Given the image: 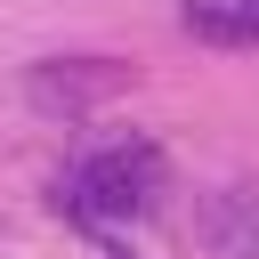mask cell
<instances>
[{
	"label": "cell",
	"mask_w": 259,
	"mask_h": 259,
	"mask_svg": "<svg viewBox=\"0 0 259 259\" xmlns=\"http://www.w3.org/2000/svg\"><path fill=\"white\" fill-rule=\"evenodd\" d=\"M162 178H170V162H162L154 138H113V146L81 154V162L57 178V210H65L73 227L113 235V227H138V219L154 210Z\"/></svg>",
	"instance_id": "cell-1"
},
{
	"label": "cell",
	"mask_w": 259,
	"mask_h": 259,
	"mask_svg": "<svg viewBox=\"0 0 259 259\" xmlns=\"http://www.w3.org/2000/svg\"><path fill=\"white\" fill-rule=\"evenodd\" d=\"M24 89L49 113H89V105H105V97L130 89V65H113V57H49V65L24 73Z\"/></svg>",
	"instance_id": "cell-2"
},
{
	"label": "cell",
	"mask_w": 259,
	"mask_h": 259,
	"mask_svg": "<svg viewBox=\"0 0 259 259\" xmlns=\"http://www.w3.org/2000/svg\"><path fill=\"white\" fill-rule=\"evenodd\" d=\"M194 235L210 259H259V186H210L194 210Z\"/></svg>",
	"instance_id": "cell-3"
},
{
	"label": "cell",
	"mask_w": 259,
	"mask_h": 259,
	"mask_svg": "<svg viewBox=\"0 0 259 259\" xmlns=\"http://www.w3.org/2000/svg\"><path fill=\"white\" fill-rule=\"evenodd\" d=\"M178 24L210 49H259V0H178Z\"/></svg>",
	"instance_id": "cell-4"
}]
</instances>
